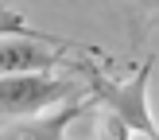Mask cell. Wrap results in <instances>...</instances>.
I'll use <instances>...</instances> for the list:
<instances>
[{"mask_svg":"<svg viewBox=\"0 0 159 140\" xmlns=\"http://www.w3.org/2000/svg\"><path fill=\"white\" fill-rule=\"evenodd\" d=\"M97 140H132V132L124 128L120 117H113V113L101 109V113H97Z\"/></svg>","mask_w":159,"mask_h":140,"instance_id":"6","label":"cell"},{"mask_svg":"<svg viewBox=\"0 0 159 140\" xmlns=\"http://www.w3.org/2000/svg\"><path fill=\"white\" fill-rule=\"evenodd\" d=\"M62 51H74V43L54 35H20V39H0V78H20V74H54L62 62Z\"/></svg>","mask_w":159,"mask_h":140,"instance_id":"3","label":"cell"},{"mask_svg":"<svg viewBox=\"0 0 159 140\" xmlns=\"http://www.w3.org/2000/svg\"><path fill=\"white\" fill-rule=\"evenodd\" d=\"M20 35H35V31L27 27L23 12H16V8L0 4V39H20Z\"/></svg>","mask_w":159,"mask_h":140,"instance_id":"5","label":"cell"},{"mask_svg":"<svg viewBox=\"0 0 159 140\" xmlns=\"http://www.w3.org/2000/svg\"><path fill=\"white\" fill-rule=\"evenodd\" d=\"M78 70L85 74V82H89V97L97 109H105V113L120 117L124 128L132 132V136H144L152 140L155 132V117H152V105H148V86H152V58L140 62V70L132 78H124V82H116V78L101 74L93 62H78Z\"/></svg>","mask_w":159,"mask_h":140,"instance_id":"1","label":"cell"},{"mask_svg":"<svg viewBox=\"0 0 159 140\" xmlns=\"http://www.w3.org/2000/svg\"><path fill=\"white\" fill-rule=\"evenodd\" d=\"M89 109H97V105H93V97L70 101V105L54 109V113H47V117L16 121V124H8V128H0V140H62V136H66V128H70L82 113H89Z\"/></svg>","mask_w":159,"mask_h":140,"instance_id":"4","label":"cell"},{"mask_svg":"<svg viewBox=\"0 0 159 140\" xmlns=\"http://www.w3.org/2000/svg\"><path fill=\"white\" fill-rule=\"evenodd\" d=\"M152 140H159V121H155V132H152Z\"/></svg>","mask_w":159,"mask_h":140,"instance_id":"7","label":"cell"},{"mask_svg":"<svg viewBox=\"0 0 159 140\" xmlns=\"http://www.w3.org/2000/svg\"><path fill=\"white\" fill-rule=\"evenodd\" d=\"M78 93V78L66 74H20L0 78V117L12 121H35L54 109L70 105Z\"/></svg>","mask_w":159,"mask_h":140,"instance_id":"2","label":"cell"}]
</instances>
